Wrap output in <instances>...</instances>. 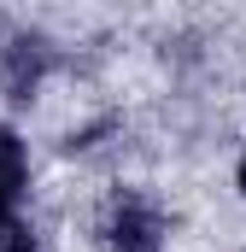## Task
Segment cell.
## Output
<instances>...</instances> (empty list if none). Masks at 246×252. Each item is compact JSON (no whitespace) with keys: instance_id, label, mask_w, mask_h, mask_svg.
I'll return each instance as SVG.
<instances>
[{"instance_id":"obj_6","label":"cell","mask_w":246,"mask_h":252,"mask_svg":"<svg viewBox=\"0 0 246 252\" xmlns=\"http://www.w3.org/2000/svg\"><path fill=\"white\" fill-rule=\"evenodd\" d=\"M241 193H246V158H241Z\"/></svg>"},{"instance_id":"obj_4","label":"cell","mask_w":246,"mask_h":252,"mask_svg":"<svg viewBox=\"0 0 246 252\" xmlns=\"http://www.w3.org/2000/svg\"><path fill=\"white\" fill-rule=\"evenodd\" d=\"M0 252H35V241H30V229H24L18 217H12V223L0 229Z\"/></svg>"},{"instance_id":"obj_5","label":"cell","mask_w":246,"mask_h":252,"mask_svg":"<svg viewBox=\"0 0 246 252\" xmlns=\"http://www.w3.org/2000/svg\"><path fill=\"white\" fill-rule=\"evenodd\" d=\"M12 205H18V199H12V193H0V229L12 223Z\"/></svg>"},{"instance_id":"obj_3","label":"cell","mask_w":246,"mask_h":252,"mask_svg":"<svg viewBox=\"0 0 246 252\" xmlns=\"http://www.w3.org/2000/svg\"><path fill=\"white\" fill-rule=\"evenodd\" d=\"M0 193H24V147H18V135L0 124Z\"/></svg>"},{"instance_id":"obj_1","label":"cell","mask_w":246,"mask_h":252,"mask_svg":"<svg viewBox=\"0 0 246 252\" xmlns=\"http://www.w3.org/2000/svg\"><path fill=\"white\" fill-rule=\"evenodd\" d=\"M41 70H47V41L41 35L6 41V53H0V94L6 100H30L35 82H41Z\"/></svg>"},{"instance_id":"obj_2","label":"cell","mask_w":246,"mask_h":252,"mask_svg":"<svg viewBox=\"0 0 246 252\" xmlns=\"http://www.w3.org/2000/svg\"><path fill=\"white\" fill-rule=\"evenodd\" d=\"M112 252H158V217L141 199H123L112 217Z\"/></svg>"}]
</instances>
